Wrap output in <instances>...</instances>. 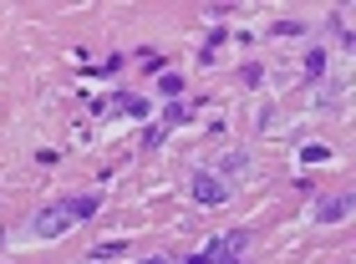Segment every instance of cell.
I'll use <instances>...</instances> for the list:
<instances>
[{"instance_id":"cell-1","label":"cell","mask_w":356,"mask_h":264,"mask_svg":"<svg viewBox=\"0 0 356 264\" xmlns=\"http://www.w3.org/2000/svg\"><path fill=\"white\" fill-rule=\"evenodd\" d=\"M193 204H204V208H219V204H229V188H224V178L214 173H193Z\"/></svg>"},{"instance_id":"cell-2","label":"cell","mask_w":356,"mask_h":264,"mask_svg":"<svg viewBox=\"0 0 356 264\" xmlns=\"http://www.w3.org/2000/svg\"><path fill=\"white\" fill-rule=\"evenodd\" d=\"M31 229H36L41 239H61V234L72 229V213L61 208V204H46V208L36 213V224H31Z\"/></svg>"},{"instance_id":"cell-3","label":"cell","mask_w":356,"mask_h":264,"mask_svg":"<svg viewBox=\"0 0 356 264\" xmlns=\"http://www.w3.org/2000/svg\"><path fill=\"white\" fill-rule=\"evenodd\" d=\"M346 213H351V193H326V198H316L311 219H316V224H341Z\"/></svg>"},{"instance_id":"cell-4","label":"cell","mask_w":356,"mask_h":264,"mask_svg":"<svg viewBox=\"0 0 356 264\" xmlns=\"http://www.w3.org/2000/svg\"><path fill=\"white\" fill-rule=\"evenodd\" d=\"M61 208H67L72 224H76V219H92V213L102 208V198H97V193H76V198H61Z\"/></svg>"},{"instance_id":"cell-5","label":"cell","mask_w":356,"mask_h":264,"mask_svg":"<svg viewBox=\"0 0 356 264\" xmlns=\"http://www.w3.org/2000/svg\"><path fill=\"white\" fill-rule=\"evenodd\" d=\"M107 107H118V112H122V117H148V112H153V107H148V102H143V97H138V92H118V97H112V102H107Z\"/></svg>"},{"instance_id":"cell-6","label":"cell","mask_w":356,"mask_h":264,"mask_svg":"<svg viewBox=\"0 0 356 264\" xmlns=\"http://www.w3.org/2000/svg\"><path fill=\"white\" fill-rule=\"evenodd\" d=\"M300 72H305V81H321V76H326V51L316 46V51L305 56V66H300Z\"/></svg>"},{"instance_id":"cell-7","label":"cell","mask_w":356,"mask_h":264,"mask_svg":"<svg viewBox=\"0 0 356 264\" xmlns=\"http://www.w3.org/2000/svg\"><path fill=\"white\" fill-rule=\"evenodd\" d=\"M158 92L178 102V97H184V76H178V72H163V76H158Z\"/></svg>"},{"instance_id":"cell-8","label":"cell","mask_w":356,"mask_h":264,"mask_svg":"<svg viewBox=\"0 0 356 264\" xmlns=\"http://www.w3.org/2000/svg\"><path fill=\"white\" fill-rule=\"evenodd\" d=\"M188 107H204V102H173V107H163V127H173V122H188Z\"/></svg>"},{"instance_id":"cell-9","label":"cell","mask_w":356,"mask_h":264,"mask_svg":"<svg viewBox=\"0 0 356 264\" xmlns=\"http://www.w3.org/2000/svg\"><path fill=\"white\" fill-rule=\"evenodd\" d=\"M163 138H168V127H163V122H153L148 132H143V147H148V153H158V147H163Z\"/></svg>"},{"instance_id":"cell-10","label":"cell","mask_w":356,"mask_h":264,"mask_svg":"<svg viewBox=\"0 0 356 264\" xmlns=\"http://www.w3.org/2000/svg\"><path fill=\"white\" fill-rule=\"evenodd\" d=\"M326 158H331L326 142H305V147H300V163H326Z\"/></svg>"},{"instance_id":"cell-11","label":"cell","mask_w":356,"mask_h":264,"mask_svg":"<svg viewBox=\"0 0 356 264\" xmlns=\"http://www.w3.org/2000/svg\"><path fill=\"white\" fill-rule=\"evenodd\" d=\"M270 36H280V41H285V36H305V21H275Z\"/></svg>"},{"instance_id":"cell-12","label":"cell","mask_w":356,"mask_h":264,"mask_svg":"<svg viewBox=\"0 0 356 264\" xmlns=\"http://www.w3.org/2000/svg\"><path fill=\"white\" fill-rule=\"evenodd\" d=\"M127 254V239H107V244H97V259H118Z\"/></svg>"},{"instance_id":"cell-13","label":"cell","mask_w":356,"mask_h":264,"mask_svg":"<svg viewBox=\"0 0 356 264\" xmlns=\"http://www.w3.org/2000/svg\"><path fill=\"white\" fill-rule=\"evenodd\" d=\"M239 81H245V87H260V81H265V66H245V72H239Z\"/></svg>"},{"instance_id":"cell-14","label":"cell","mask_w":356,"mask_h":264,"mask_svg":"<svg viewBox=\"0 0 356 264\" xmlns=\"http://www.w3.org/2000/svg\"><path fill=\"white\" fill-rule=\"evenodd\" d=\"M239 168H250L245 153H229V158H224V173H239Z\"/></svg>"},{"instance_id":"cell-15","label":"cell","mask_w":356,"mask_h":264,"mask_svg":"<svg viewBox=\"0 0 356 264\" xmlns=\"http://www.w3.org/2000/svg\"><path fill=\"white\" fill-rule=\"evenodd\" d=\"M214 264H245V254H219Z\"/></svg>"},{"instance_id":"cell-16","label":"cell","mask_w":356,"mask_h":264,"mask_svg":"<svg viewBox=\"0 0 356 264\" xmlns=\"http://www.w3.org/2000/svg\"><path fill=\"white\" fill-rule=\"evenodd\" d=\"M184 264H214V259H209V254H204V249H199V254H188V259H184Z\"/></svg>"},{"instance_id":"cell-17","label":"cell","mask_w":356,"mask_h":264,"mask_svg":"<svg viewBox=\"0 0 356 264\" xmlns=\"http://www.w3.org/2000/svg\"><path fill=\"white\" fill-rule=\"evenodd\" d=\"M143 264H168V259H143Z\"/></svg>"}]
</instances>
